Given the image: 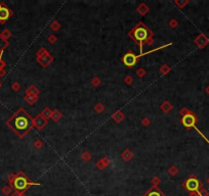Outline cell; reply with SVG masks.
Masks as SVG:
<instances>
[{"mask_svg":"<svg viewBox=\"0 0 209 196\" xmlns=\"http://www.w3.org/2000/svg\"><path fill=\"white\" fill-rule=\"evenodd\" d=\"M7 125L19 136H24L32 128L33 120L24 109H20L14 117L8 120Z\"/></svg>","mask_w":209,"mask_h":196,"instance_id":"6da1fadb","label":"cell"},{"mask_svg":"<svg viewBox=\"0 0 209 196\" xmlns=\"http://www.w3.org/2000/svg\"><path fill=\"white\" fill-rule=\"evenodd\" d=\"M130 36L135 40V42L139 43L141 48V44H143L144 42H146V41L150 38L151 32L149 31V29L146 26H144L143 24H139V25L136 26V27L134 28V30L131 32Z\"/></svg>","mask_w":209,"mask_h":196,"instance_id":"7a4b0ae2","label":"cell"},{"mask_svg":"<svg viewBox=\"0 0 209 196\" xmlns=\"http://www.w3.org/2000/svg\"><path fill=\"white\" fill-rule=\"evenodd\" d=\"M31 185H38V184H36V183L29 182V181H28V179L26 178L25 176H23V175L18 176L16 179H14V187L17 189V190H19V191L25 190V189H27L28 187L31 186Z\"/></svg>","mask_w":209,"mask_h":196,"instance_id":"3957f363","label":"cell"},{"mask_svg":"<svg viewBox=\"0 0 209 196\" xmlns=\"http://www.w3.org/2000/svg\"><path fill=\"white\" fill-rule=\"evenodd\" d=\"M182 125H184L185 127H187V128H195L198 132H200V131L195 127L196 118H195V115H194L193 113H188V115H184L182 118Z\"/></svg>","mask_w":209,"mask_h":196,"instance_id":"277c9868","label":"cell"},{"mask_svg":"<svg viewBox=\"0 0 209 196\" xmlns=\"http://www.w3.org/2000/svg\"><path fill=\"white\" fill-rule=\"evenodd\" d=\"M185 187L189 191H198L200 188V182L197 178L192 177V178L188 179L187 182L185 183Z\"/></svg>","mask_w":209,"mask_h":196,"instance_id":"5b68a950","label":"cell"},{"mask_svg":"<svg viewBox=\"0 0 209 196\" xmlns=\"http://www.w3.org/2000/svg\"><path fill=\"white\" fill-rule=\"evenodd\" d=\"M137 57L139 56H136L135 54H133L132 52H128L123 56L122 61H123V63L125 64L126 66L131 68V66H135V63H136V61H137Z\"/></svg>","mask_w":209,"mask_h":196,"instance_id":"8992f818","label":"cell"},{"mask_svg":"<svg viewBox=\"0 0 209 196\" xmlns=\"http://www.w3.org/2000/svg\"><path fill=\"white\" fill-rule=\"evenodd\" d=\"M10 16H11V11L9 10V8L0 3V21L3 23V21H7L10 18Z\"/></svg>","mask_w":209,"mask_h":196,"instance_id":"52a82bcc","label":"cell"},{"mask_svg":"<svg viewBox=\"0 0 209 196\" xmlns=\"http://www.w3.org/2000/svg\"><path fill=\"white\" fill-rule=\"evenodd\" d=\"M144 196H165V195L163 194V193L161 192V191L159 190L158 188H156V187H153V188H151L150 190H149Z\"/></svg>","mask_w":209,"mask_h":196,"instance_id":"ba28073f","label":"cell"},{"mask_svg":"<svg viewBox=\"0 0 209 196\" xmlns=\"http://www.w3.org/2000/svg\"><path fill=\"white\" fill-rule=\"evenodd\" d=\"M6 46H7V42H6V41L2 38V36L0 35V53L3 52L4 48H5Z\"/></svg>","mask_w":209,"mask_h":196,"instance_id":"9c48e42d","label":"cell"},{"mask_svg":"<svg viewBox=\"0 0 209 196\" xmlns=\"http://www.w3.org/2000/svg\"><path fill=\"white\" fill-rule=\"evenodd\" d=\"M1 55H2V52L0 53V56H1ZM0 68H1V58H0Z\"/></svg>","mask_w":209,"mask_h":196,"instance_id":"30bf717a","label":"cell"},{"mask_svg":"<svg viewBox=\"0 0 209 196\" xmlns=\"http://www.w3.org/2000/svg\"><path fill=\"white\" fill-rule=\"evenodd\" d=\"M190 196H200V195H198V194H192V195H190Z\"/></svg>","mask_w":209,"mask_h":196,"instance_id":"8fae6325","label":"cell"}]
</instances>
